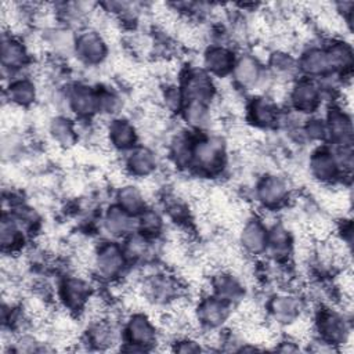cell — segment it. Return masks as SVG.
Here are the masks:
<instances>
[{"instance_id": "7", "label": "cell", "mask_w": 354, "mask_h": 354, "mask_svg": "<svg viewBox=\"0 0 354 354\" xmlns=\"http://www.w3.org/2000/svg\"><path fill=\"white\" fill-rule=\"evenodd\" d=\"M230 315L228 303L218 297L203 299L196 310V318L209 328L220 326Z\"/></svg>"}, {"instance_id": "1", "label": "cell", "mask_w": 354, "mask_h": 354, "mask_svg": "<svg viewBox=\"0 0 354 354\" xmlns=\"http://www.w3.org/2000/svg\"><path fill=\"white\" fill-rule=\"evenodd\" d=\"M224 142L217 137H209L192 145V162L205 173H213L223 165Z\"/></svg>"}, {"instance_id": "23", "label": "cell", "mask_w": 354, "mask_h": 354, "mask_svg": "<svg viewBox=\"0 0 354 354\" xmlns=\"http://www.w3.org/2000/svg\"><path fill=\"white\" fill-rule=\"evenodd\" d=\"M234 76L241 86L250 87L260 80V66L252 57H242L234 65Z\"/></svg>"}, {"instance_id": "33", "label": "cell", "mask_w": 354, "mask_h": 354, "mask_svg": "<svg viewBox=\"0 0 354 354\" xmlns=\"http://www.w3.org/2000/svg\"><path fill=\"white\" fill-rule=\"evenodd\" d=\"M181 30H183V32H188V26H187V28H185V29H184V28H183V29H181ZM189 32H191V35H189V37H191V39H192V37H194V36H195V35H194V33H195V30H194V29H192V28H191V29H189Z\"/></svg>"}, {"instance_id": "32", "label": "cell", "mask_w": 354, "mask_h": 354, "mask_svg": "<svg viewBox=\"0 0 354 354\" xmlns=\"http://www.w3.org/2000/svg\"><path fill=\"white\" fill-rule=\"evenodd\" d=\"M178 344H176L174 350L180 351V353H195V351H201L202 347L199 343H196L192 339H183L180 342H177Z\"/></svg>"}, {"instance_id": "3", "label": "cell", "mask_w": 354, "mask_h": 354, "mask_svg": "<svg viewBox=\"0 0 354 354\" xmlns=\"http://www.w3.org/2000/svg\"><path fill=\"white\" fill-rule=\"evenodd\" d=\"M126 254L116 243H105L95 253V268L102 278H116L124 268Z\"/></svg>"}, {"instance_id": "13", "label": "cell", "mask_w": 354, "mask_h": 354, "mask_svg": "<svg viewBox=\"0 0 354 354\" xmlns=\"http://www.w3.org/2000/svg\"><path fill=\"white\" fill-rule=\"evenodd\" d=\"M318 329L324 340L329 344H337L339 342L344 340L343 319L336 313H321L318 318Z\"/></svg>"}, {"instance_id": "9", "label": "cell", "mask_w": 354, "mask_h": 354, "mask_svg": "<svg viewBox=\"0 0 354 354\" xmlns=\"http://www.w3.org/2000/svg\"><path fill=\"white\" fill-rule=\"evenodd\" d=\"M24 241L22 225L18 223L14 214H3L1 225H0V242L4 253L12 254L15 250L21 248Z\"/></svg>"}, {"instance_id": "31", "label": "cell", "mask_w": 354, "mask_h": 354, "mask_svg": "<svg viewBox=\"0 0 354 354\" xmlns=\"http://www.w3.org/2000/svg\"><path fill=\"white\" fill-rule=\"evenodd\" d=\"M321 122H322V120H318V119L308 120V123H307V126H306V131H307V134H308L311 138H322V137H324L325 127H324V124H322Z\"/></svg>"}, {"instance_id": "14", "label": "cell", "mask_w": 354, "mask_h": 354, "mask_svg": "<svg viewBox=\"0 0 354 354\" xmlns=\"http://www.w3.org/2000/svg\"><path fill=\"white\" fill-rule=\"evenodd\" d=\"M205 65L212 73L223 76L234 69V54L225 47H210L205 54Z\"/></svg>"}, {"instance_id": "29", "label": "cell", "mask_w": 354, "mask_h": 354, "mask_svg": "<svg viewBox=\"0 0 354 354\" xmlns=\"http://www.w3.org/2000/svg\"><path fill=\"white\" fill-rule=\"evenodd\" d=\"M183 98H184V94L183 91L176 87V86H170L165 90L163 93V100H165V106L169 108L170 111L176 112L181 108L183 105Z\"/></svg>"}, {"instance_id": "6", "label": "cell", "mask_w": 354, "mask_h": 354, "mask_svg": "<svg viewBox=\"0 0 354 354\" xmlns=\"http://www.w3.org/2000/svg\"><path fill=\"white\" fill-rule=\"evenodd\" d=\"M76 54L86 64H98L105 58L106 46L95 32H84L75 41Z\"/></svg>"}, {"instance_id": "18", "label": "cell", "mask_w": 354, "mask_h": 354, "mask_svg": "<svg viewBox=\"0 0 354 354\" xmlns=\"http://www.w3.org/2000/svg\"><path fill=\"white\" fill-rule=\"evenodd\" d=\"M213 289L216 292V297L224 301L239 300L243 295V289L238 279L231 274H217L213 279Z\"/></svg>"}, {"instance_id": "30", "label": "cell", "mask_w": 354, "mask_h": 354, "mask_svg": "<svg viewBox=\"0 0 354 354\" xmlns=\"http://www.w3.org/2000/svg\"><path fill=\"white\" fill-rule=\"evenodd\" d=\"M271 65H272V68H274L277 72H279V73H288V72H290V71L293 69L295 62H293V59L289 57V54L279 51V53L272 54V57H271Z\"/></svg>"}, {"instance_id": "25", "label": "cell", "mask_w": 354, "mask_h": 354, "mask_svg": "<svg viewBox=\"0 0 354 354\" xmlns=\"http://www.w3.org/2000/svg\"><path fill=\"white\" fill-rule=\"evenodd\" d=\"M311 173L321 181H329L335 177L337 165L332 155L328 152H317L313 155L310 160Z\"/></svg>"}, {"instance_id": "12", "label": "cell", "mask_w": 354, "mask_h": 354, "mask_svg": "<svg viewBox=\"0 0 354 354\" xmlns=\"http://www.w3.org/2000/svg\"><path fill=\"white\" fill-rule=\"evenodd\" d=\"M290 100L299 112H313L318 104L319 93L313 82L301 80L293 87Z\"/></svg>"}, {"instance_id": "5", "label": "cell", "mask_w": 354, "mask_h": 354, "mask_svg": "<svg viewBox=\"0 0 354 354\" xmlns=\"http://www.w3.org/2000/svg\"><path fill=\"white\" fill-rule=\"evenodd\" d=\"M29 54L26 47L17 37L4 33L1 37V65L3 71H18L28 64Z\"/></svg>"}, {"instance_id": "15", "label": "cell", "mask_w": 354, "mask_h": 354, "mask_svg": "<svg viewBox=\"0 0 354 354\" xmlns=\"http://www.w3.org/2000/svg\"><path fill=\"white\" fill-rule=\"evenodd\" d=\"M136 137V130L133 124L129 123V120L115 119L109 123L108 140L113 147L119 149H127L134 145Z\"/></svg>"}, {"instance_id": "17", "label": "cell", "mask_w": 354, "mask_h": 354, "mask_svg": "<svg viewBox=\"0 0 354 354\" xmlns=\"http://www.w3.org/2000/svg\"><path fill=\"white\" fill-rule=\"evenodd\" d=\"M87 340L91 346L105 348L112 344H116L118 333L112 324H108L102 318H100L95 319L87 330Z\"/></svg>"}, {"instance_id": "24", "label": "cell", "mask_w": 354, "mask_h": 354, "mask_svg": "<svg viewBox=\"0 0 354 354\" xmlns=\"http://www.w3.org/2000/svg\"><path fill=\"white\" fill-rule=\"evenodd\" d=\"M249 113L257 126H270L277 119L275 106L267 98H254L249 106Z\"/></svg>"}, {"instance_id": "10", "label": "cell", "mask_w": 354, "mask_h": 354, "mask_svg": "<svg viewBox=\"0 0 354 354\" xmlns=\"http://www.w3.org/2000/svg\"><path fill=\"white\" fill-rule=\"evenodd\" d=\"M268 234L260 220H249L241 232L242 246L250 253H260L267 249Z\"/></svg>"}, {"instance_id": "8", "label": "cell", "mask_w": 354, "mask_h": 354, "mask_svg": "<svg viewBox=\"0 0 354 354\" xmlns=\"http://www.w3.org/2000/svg\"><path fill=\"white\" fill-rule=\"evenodd\" d=\"M257 196L264 206L271 209L278 207L288 196L286 184L275 176H267L257 185Z\"/></svg>"}, {"instance_id": "2", "label": "cell", "mask_w": 354, "mask_h": 354, "mask_svg": "<svg viewBox=\"0 0 354 354\" xmlns=\"http://www.w3.org/2000/svg\"><path fill=\"white\" fill-rule=\"evenodd\" d=\"M126 335L129 339V344L133 347L124 348L129 351H145L149 346L156 343V330L152 325L151 319L144 314H134L130 317Z\"/></svg>"}, {"instance_id": "27", "label": "cell", "mask_w": 354, "mask_h": 354, "mask_svg": "<svg viewBox=\"0 0 354 354\" xmlns=\"http://www.w3.org/2000/svg\"><path fill=\"white\" fill-rule=\"evenodd\" d=\"M51 134L53 137L61 144V145H72L75 141V130L72 127V124L69 123V120H66L65 118H57L51 122Z\"/></svg>"}, {"instance_id": "21", "label": "cell", "mask_w": 354, "mask_h": 354, "mask_svg": "<svg viewBox=\"0 0 354 354\" xmlns=\"http://www.w3.org/2000/svg\"><path fill=\"white\" fill-rule=\"evenodd\" d=\"M332 66L329 55L326 51L319 48H311L303 54L300 59V68L311 76L322 75Z\"/></svg>"}, {"instance_id": "16", "label": "cell", "mask_w": 354, "mask_h": 354, "mask_svg": "<svg viewBox=\"0 0 354 354\" xmlns=\"http://www.w3.org/2000/svg\"><path fill=\"white\" fill-rule=\"evenodd\" d=\"M69 104L71 108L82 116H90L98 109L97 94L87 86H76L69 94Z\"/></svg>"}, {"instance_id": "4", "label": "cell", "mask_w": 354, "mask_h": 354, "mask_svg": "<svg viewBox=\"0 0 354 354\" xmlns=\"http://www.w3.org/2000/svg\"><path fill=\"white\" fill-rule=\"evenodd\" d=\"M59 296L64 306L69 310H79L86 306L91 297L90 286L79 277L65 278L59 288Z\"/></svg>"}, {"instance_id": "22", "label": "cell", "mask_w": 354, "mask_h": 354, "mask_svg": "<svg viewBox=\"0 0 354 354\" xmlns=\"http://www.w3.org/2000/svg\"><path fill=\"white\" fill-rule=\"evenodd\" d=\"M130 216L131 214L127 213L126 210H123L120 206H112L108 209L105 218H104L105 228L109 231V234H112L115 236L124 235L133 227Z\"/></svg>"}, {"instance_id": "19", "label": "cell", "mask_w": 354, "mask_h": 354, "mask_svg": "<svg viewBox=\"0 0 354 354\" xmlns=\"http://www.w3.org/2000/svg\"><path fill=\"white\" fill-rule=\"evenodd\" d=\"M271 313L278 322L290 324L299 317L300 304L292 296H277L271 301Z\"/></svg>"}, {"instance_id": "11", "label": "cell", "mask_w": 354, "mask_h": 354, "mask_svg": "<svg viewBox=\"0 0 354 354\" xmlns=\"http://www.w3.org/2000/svg\"><path fill=\"white\" fill-rule=\"evenodd\" d=\"M6 95L10 105L14 106H28L36 98V87L32 80L26 77H18L10 80L6 88Z\"/></svg>"}, {"instance_id": "20", "label": "cell", "mask_w": 354, "mask_h": 354, "mask_svg": "<svg viewBox=\"0 0 354 354\" xmlns=\"http://www.w3.org/2000/svg\"><path fill=\"white\" fill-rule=\"evenodd\" d=\"M156 160L153 153L147 148H136L127 158V169L131 174L144 177L155 169Z\"/></svg>"}, {"instance_id": "28", "label": "cell", "mask_w": 354, "mask_h": 354, "mask_svg": "<svg viewBox=\"0 0 354 354\" xmlns=\"http://www.w3.org/2000/svg\"><path fill=\"white\" fill-rule=\"evenodd\" d=\"M138 224H140V230L142 231V234H145V235L158 234L162 228V218L153 210H147V212L142 210Z\"/></svg>"}, {"instance_id": "26", "label": "cell", "mask_w": 354, "mask_h": 354, "mask_svg": "<svg viewBox=\"0 0 354 354\" xmlns=\"http://www.w3.org/2000/svg\"><path fill=\"white\" fill-rule=\"evenodd\" d=\"M118 199H119V206L130 214H137L144 210V206H145L144 196L141 195L137 187H133V185L122 187L118 194Z\"/></svg>"}]
</instances>
